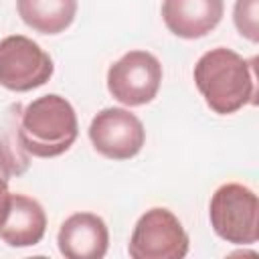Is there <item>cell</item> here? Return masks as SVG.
I'll list each match as a JSON object with an SVG mask.
<instances>
[{
	"label": "cell",
	"mask_w": 259,
	"mask_h": 259,
	"mask_svg": "<svg viewBox=\"0 0 259 259\" xmlns=\"http://www.w3.org/2000/svg\"><path fill=\"white\" fill-rule=\"evenodd\" d=\"M20 172H24V166H18L14 154L8 150V146H4L0 142V176L10 180V176L20 174Z\"/></svg>",
	"instance_id": "obj_13"
},
{
	"label": "cell",
	"mask_w": 259,
	"mask_h": 259,
	"mask_svg": "<svg viewBox=\"0 0 259 259\" xmlns=\"http://www.w3.org/2000/svg\"><path fill=\"white\" fill-rule=\"evenodd\" d=\"M162 83V65L148 51L121 55L107 71V89L119 103L140 107L150 103Z\"/></svg>",
	"instance_id": "obj_6"
},
{
	"label": "cell",
	"mask_w": 259,
	"mask_h": 259,
	"mask_svg": "<svg viewBox=\"0 0 259 259\" xmlns=\"http://www.w3.org/2000/svg\"><path fill=\"white\" fill-rule=\"evenodd\" d=\"M225 14L223 0H164L162 20L180 38H200L217 28Z\"/></svg>",
	"instance_id": "obj_9"
},
{
	"label": "cell",
	"mask_w": 259,
	"mask_h": 259,
	"mask_svg": "<svg viewBox=\"0 0 259 259\" xmlns=\"http://www.w3.org/2000/svg\"><path fill=\"white\" fill-rule=\"evenodd\" d=\"M77 113L73 105L57 93L30 101L18 123L20 148L36 158H55L65 154L77 140Z\"/></svg>",
	"instance_id": "obj_2"
},
{
	"label": "cell",
	"mask_w": 259,
	"mask_h": 259,
	"mask_svg": "<svg viewBox=\"0 0 259 259\" xmlns=\"http://www.w3.org/2000/svg\"><path fill=\"white\" fill-rule=\"evenodd\" d=\"M93 148L109 160H130L144 148L146 130L138 115L123 107H105L89 123Z\"/></svg>",
	"instance_id": "obj_7"
},
{
	"label": "cell",
	"mask_w": 259,
	"mask_h": 259,
	"mask_svg": "<svg viewBox=\"0 0 259 259\" xmlns=\"http://www.w3.org/2000/svg\"><path fill=\"white\" fill-rule=\"evenodd\" d=\"M10 200H12V192L8 190V180L0 176V227L4 225V221L8 217Z\"/></svg>",
	"instance_id": "obj_14"
},
{
	"label": "cell",
	"mask_w": 259,
	"mask_h": 259,
	"mask_svg": "<svg viewBox=\"0 0 259 259\" xmlns=\"http://www.w3.org/2000/svg\"><path fill=\"white\" fill-rule=\"evenodd\" d=\"M188 247L190 239L178 217L164 206H154L138 219L127 253L132 259H182Z\"/></svg>",
	"instance_id": "obj_4"
},
{
	"label": "cell",
	"mask_w": 259,
	"mask_h": 259,
	"mask_svg": "<svg viewBox=\"0 0 259 259\" xmlns=\"http://www.w3.org/2000/svg\"><path fill=\"white\" fill-rule=\"evenodd\" d=\"M257 6L259 0H237L233 10V20L241 36L251 42L259 40V22H257Z\"/></svg>",
	"instance_id": "obj_12"
},
{
	"label": "cell",
	"mask_w": 259,
	"mask_h": 259,
	"mask_svg": "<svg viewBox=\"0 0 259 259\" xmlns=\"http://www.w3.org/2000/svg\"><path fill=\"white\" fill-rule=\"evenodd\" d=\"M16 10L34 32L59 34L75 20L77 0H16Z\"/></svg>",
	"instance_id": "obj_11"
},
{
	"label": "cell",
	"mask_w": 259,
	"mask_h": 259,
	"mask_svg": "<svg viewBox=\"0 0 259 259\" xmlns=\"http://www.w3.org/2000/svg\"><path fill=\"white\" fill-rule=\"evenodd\" d=\"M47 231V214L38 200L12 194L10 210L0 227V239L10 247H34Z\"/></svg>",
	"instance_id": "obj_10"
},
{
	"label": "cell",
	"mask_w": 259,
	"mask_h": 259,
	"mask_svg": "<svg viewBox=\"0 0 259 259\" xmlns=\"http://www.w3.org/2000/svg\"><path fill=\"white\" fill-rule=\"evenodd\" d=\"M53 59L38 42L24 34L0 40V85L10 91H32L53 77Z\"/></svg>",
	"instance_id": "obj_5"
},
{
	"label": "cell",
	"mask_w": 259,
	"mask_h": 259,
	"mask_svg": "<svg viewBox=\"0 0 259 259\" xmlns=\"http://www.w3.org/2000/svg\"><path fill=\"white\" fill-rule=\"evenodd\" d=\"M57 245L67 259H101L109 247V231L101 217L75 212L61 223Z\"/></svg>",
	"instance_id": "obj_8"
},
{
	"label": "cell",
	"mask_w": 259,
	"mask_h": 259,
	"mask_svg": "<svg viewBox=\"0 0 259 259\" xmlns=\"http://www.w3.org/2000/svg\"><path fill=\"white\" fill-rule=\"evenodd\" d=\"M253 63L225 47L210 49L196 61L192 71L196 89L214 113L231 115L247 103H255Z\"/></svg>",
	"instance_id": "obj_1"
},
{
	"label": "cell",
	"mask_w": 259,
	"mask_h": 259,
	"mask_svg": "<svg viewBox=\"0 0 259 259\" xmlns=\"http://www.w3.org/2000/svg\"><path fill=\"white\" fill-rule=\"evenodd\" d=\"M208 219L212 231L227 243L253 245L259 239V200L245 184L219 186L208 204Z\"/></svg>",
	"instance_id": "obj_3"
}]
</instances>
